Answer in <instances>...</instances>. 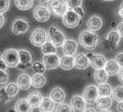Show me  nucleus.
I'll return each mask as SVG.
<instances>
[{"label":"nucleus","instance_id":"nucleus-30","mask_svg":"<svg viewBox=\"0 0 123 112\" xmlns=\"http://www.w3.org/2000/svg\"><path fill=\"white\" fill-rule=\"evenodd\" d=\"M97 90H98V94L99 96L101 97H108L110 96V94L112 93V87L109 84L107 83H103L99 85L97 87Z\"/></svg>","mask_w":123,"mask_h":112},{"label":"nucleus","instance_id":"nucleus-36","mask_svg":"<svg viewBox=\"0 0 123 112\" xmlns=\"http://www.w3.org/2000/svg\"><path fill=\"white\" fill-rule=\"evenodd\" d=\"M10 7V0H0V14H4Z\"/></svg>","mask_w":123,"mask_h":112},{"label":"nucleus","instance_id":"nucleus-11","mask_svg":"<svg viewBox=\"0 0 123 112\" xmlns=\"http://www.w3.org/2000/svg\"><path fill=\"white\" fill-rule=\"evenodd\" d=\"M98 97V90H97V87L96 85H90L84 88L83 92V98L86 102L90 103V104L95 103Z\"/></svg>","mask_w":123,"mask_h":112},{"label":"nucleus","instance_id":"nucleus-48","mask_svg":"<svg viewBox=\"0 0 123 112\" xmlns=\"http://www.w3.org/2000/svg\"><path fill=\"white\" fill-rule=\"evenodd\" d=\"M99 112H112L111 111H109V110H101Z\"/></svg>","mask_w":123,"mask_h":112},{"label":"nucleus","instance_id":"nucleus-24","mask_svg":"<svg viewBox=\"0 0 123 112\" xmlns=\"http://www.w3.org/2000/svg\"><path fill=\"white\" fill-rule=\"evenodd\" d=\"M104 70L106 72L108 76H114L118 74V71L120 70V67L116 63V62L113 59H110L107 61L106 64L104 67Z\"/></svg>","mask_w":123,"mask_h":112},{"label":"nucleus","instance_id":"nucleus-33","mask_svg":"<svg viewBox=\"0 0 123 112\" xmlns=\"http://www.w3.org/2000/svg\"><path fill=\"white\" fill-rule=\"evenodd\" d=\"M103 48H104L105 52L108 55L112 56V55H113L114 53L116 52L117 48H118V46L110 44V43H109L106 40H105L104 41Z\"/></svg>","mask_w":123,"mask_h":112},{"label":"nucleus","instance_id":"nucleus-43","mask_svg":"<svg viewBox=\"0 0 123 112\" xmlns=\"http://www.w3.org/2000/svg\"><path fill=\"white\" fill-rule=\"evenodd\" d=\"M5 21H5V17H4L3 15L0 14V29L3 27L4 24H5Z\"/></svg>","mask_w":123,"mask_h":112},{"label":"nucleus","instance_id":"nucleus-50","mask_svg":"<svg viewBox=\"0 0 123 112\" xmlns=\"http://www.w3.org/2000/svg\"><path fill=\"white\" fill-rule=\"evenodd\" d=\"M101 1H103V2H112V1H114V0H101Z\"/></svg>","mask_w":123,"mask_h":112},{"label":"nucleus","instance_id":"nucleus-15","mask_svg":"<svg viewBox=\"0 0 123 112\" xmlns=\"http://www.w3.org/2000/svg\"><path fill=\"white\" fill-rule=\"evenodd\" d=\"M103 20L98 15H92L88 19L86 26L89 29V31L95 32L99 31V30L103 27Z\"/></svg>","mask_w":123,"mask_h":112},{"label":"nucleus","instance_id":"nucleus-10","mask_svg":"<svg viewBox=\"0 0 123 112\" xmlns=\"http://www.w3.org/2000/svg\"><path fill=\"white\" fill-rule=\"evenodd\" d=\"M18 57H19V64L18 68L26 69L31 66L32 63V56L30 51L25 49H21L18 50Z\"/></svg>","mask_w":123,"mask_h":112},{"label":"nucleus","instance_id":"nucleus-2","mask_svg":"<svg viewBox=\"0 0 123 112\" xmlns=\"http://www.w3.org/2000/svg\"><path fill=\"white\" fill-rule=\"evenodd\" d=\"M1 59L6 64L7 67L16 68L19 64V57L18 50L10 48L5 50L1 56Z\"/></svg>","mask_w":123,"mask_h":112},{"label":"nucleus","instance_id":"nucleus-7","mask_svg":"<svg viewBox=\"0 0 123 112\" xmlns=\"http://www.w3.org/2000/svg\"><path fill=\"white\" fill-rule=\"evenodd\" d=\"M33 16L37 21L44 23L48 21L50 17V12L44 6H37L33 11Z\"/></svg>","mask_w":123,"mask_h":112},{"label":"nucleus","instance_id":"nucleus-23","mask_svg":"<svg viewBox=\"0 0 123 112\" xmlns=\"http://www.w3.org/2000/svg\"><path fill=\"white\" fill-rule=\"evenodd\" d=\"M31 86L36 88H41L46 84V78L43 74H37L35 73L31 77Z\"/></svg>","mask_w":123,"mask_h":112},{"label":"nucleus","instance_id":"nucleus-42","mask_svg":"<svg viewBox=\"0 0 123 112\" xmlns=\"http://www.w3.org/2000/svg\"><path fill=\"white\" fill-rule=\"evenodd\" d=\"M118 79L119 80L120 83L123 84V68L120 69L119 71L118 72Z\"/></svg>","mask_w":123,"mask_h":112},{"label":"nucleus","instance_id":"nucleus-29","mask_svg":"<svg viewBox=\"0 0 123 112\" xmlns=\"http://www.w3.org/2000/svg\"><path fill=\"white\" fill-rule=\"evenodd\" d=\"M105 40H106L109 43H110V44L118 46L120 42L121 37L117 31H116V30H112V31H109L108 33Z\"/></svg>","mask_w":123,"mask_h":112},{"label":"nucleus","instance_id":"nucleus-22","mask_svg":"<svg viewBox=\"0 0 123 112\" xmlns=\"http://www.w3.org/2000/svg\"><path fill=\"white\" fill-rule=\"evenodd\" d=\"M15 112H32L33 108L27 99H20L15 105Z\"/></svg>","mask_w":123,"mask_h":112},{"label":"nucleus","instance_id":"nucleus-27","mask_svg":"<svg viewBox=\"0 0 123 112\" xmlns=\"http://www.w3.org/2000/svg\"><path fill=\"white\" fill-rule=\"evenodd\" d=\"M15 6L21 11L29 10L33 6V0H15Z\"/></svg>","mask_w":123,"mask_h":112},{"label":"nucleus","instance_id":"nucleus-46","mask_svg":"<svg viewBox=\"0 0 123 112\" xmlns=\"http://www.w3.org/2000/svg\"><path fill=\"white\" fill-rule=\"evenodd\" d=\"M6 64L4 63V62L2 61V59H0V69L1 70H6Z\"/></svg>","mask_w":123,"mask_h":112},{"label":"nucleus","instance_id":"nucleus-47","mask_svg":"<svg viewBox=\"0 0 123 112\" xmlns=\"http://www.w3.org/2000/svg\"><path fill=\"white\" fill-rule=\"evenodd\" d=\"M83 112H96V111L94 107H89V108L85 109Z\"/></svg>","mask_w":123,"mask_h":112},{"label":"nucleus","instance_id":"nucleus-45","mask_svg":"<svg viewBox=\"0 0 123 112\" xmlns=\"http://www.w3.org/2000/svg\"><path fill=\"white\" fill-rule=\"evenodd\" d=\"M118 13L119 15V16L121 17L122 18H123V2L119 6V9L118 11Z\"/></svg>","mask_w":123,"mask_h":112},{"label":"nucleus","instance_id":"nucleus-12","mask_svg":"<svg viewBox=\"0 0 123 112\" xmlns=\"http://www.w3.org/2000/svg\"><path fill=\"white\" fill-rule=\"evenodd\" d=\"M70 107L73 112H83L86 107V102L80 95H74L70 100Z\"/></svg>","mask_w":123,"mask_h":112},{"label":"nucleus","instance_id":"nucleus-28","mask_svg":"<svg viewBox=\"0 0 123 112\" xmlns=\"http://www.w3.org/2000/svg\"><path fill=\"white\" fill-rule=\"evenodd\" d=\"M5 88H6V92L8 94V96L11 99L15 98L19 92V87L18 86V85L15 83H11L7 84L5 86Z\"/></svg>","mask_w":123,"mask_h":112},{"label":"nucleus","instance_id":"nucleus-37","mask_svg":"<svg viewBox=\"0 0 123 112\" xmlns=\"http://www.w3.org/2000/svg\"><path fill=\"white\" fill-rule=\"evenodd\" d=\"M11 100V98L8 96V94L6 92L5 86H2L0 88V101H2V103H6L8 101H9Z\"/></svg>","mask_w":123,"mask_h":112},{"label":"nucleus","instance_id":"nucleus-31","mask_svg":"<svg viewBox=\"0 0 123 112\" xmlns=\"http://www.w3.org/2000/svg\"><path fill=\"white\" fill-rule=\"evenodd\" d=\"M41 51L44 55L46 54H52V53H56L57 51V47H55L51 42L47 41L45 44H44L41 47Z\"/></svg>","mask_w":123,"mask_h":112},{"label":"nucleus","instance_id":"nucleus-8","mask_svg":"<svg viewBox=\"0 0 123 112\" xmlns=\"http://www.w3.org/2000/svg\"><path fill=\"white\" fill-rule=\"evenodd\" d=\"M61 57L57 53L46 54L43 57V64L46 70H52L56 69L60 65Z\"/></svg>","mask_w":123,"mask_h":112},{"label":"nucleus","instance_id":"nucleus-20","mask_svg":"<svg viewBox=\"0 0 123 112\" xmlns=\"http://www.w3.org/2000/svg\"><path fill=\"white\" fill-rule=\"evenodd\" d=\"M96 106L101 110H108L112 105V99L109 96L101 97L99 96L95 101Z\"/></svg>","mask_w":123,"mask_h":112},{"label":"nucleus","instance_id":"nucleus-49","mask_svg":"<svg viewBox=\"0 0 123 112\" xmlns=\"http://www.w3.org/2000/svg\"><path fill=\"white\" fill-rule=\"evenodd\" d=\"M8 112H15V109H9L8 111Z\"/></svg>","mask_w":123,"mask_h":112},{"label":"nucleus","instance_id":"nucleus-17","mask_svg":"<svg viewBox=\"0 0 123 112\" xmlns=\"http://www.w3.org/2000/svg\"><path fill=\"white\" fill-rule=\"evenodd\" d=\"M50 98L57 104H61L66 98V94L61 87H55L50 93Z\"/></svg>","mask_w":123,"mask_h":112},{"label":"nucleus","instance_id":"nucleus-5","mask_svg":"<svg viewBox=\"0 0 123 112\" xmlns=\"http://www.w3.org/2000/svg\"><path fill=\"white\" fill-rule=\"evenodd\" d=\"M47 33H48V37L50 39V42H51L56 47H62L63 45L66 41V37L61 30H59L56 27L52 26L48 29V31Z\"/></svg>","mask_w":123,"mask_h":112},{"label":"nucleus","instance_id":"nucleus-40","mask_svg":"<svg viewBox=\"0 0 123 112\" xmlns=\"http://www.w3.org/2000/svg\"><path fill=\"white\" fill-rule=\"evenodd\" d=\"M115 61L116 62V63L121 69L123 68V53H118L116 56Z\"/></svg>","mask_w":123,"mask_h":112},{"label":"nucleus","instance_id":"nucleus-4","mask_svg":"<svg viewBox=\"0 0 123 112\" xmlns=\"http://www.w3.org/2000/svg\"><path fill=\"white\" fill-rule=\"evenodd\" d=\"M47 5L48 9L57 17H63L68 10L64 0H48Z\"/></svg>","mask_w":123,"mask_h":112},{"label":"nucleus","instance_id":"nucleus-25","mask_svg":"<svg viewBox=\"0 0 123 112\" xmlns=\"http://www.w3.org/2000/svg\"><path fill=\"white\" fill-rule=\"evenodd\" d=\"M38 107L41 112H53L55 108V103L50 98H44L42 99Z\"/></svg>","mask_w":123,"mask_h":112},{"label":"nucleus","instance_id":"nucleus-14","mask_svg":"<svg viewBox=\"0 0 123 112\" xmlns=\"http://www.w3.org/2000/svg\"><path fill=\"white\" fill-rule=\"evenodd\" d=\"M78 49V44L73 39H67L63 45V51L64 55L74 57Z\"/></svg>","mask_w":123,"mask_h":112},{"label":"nucleus","instance_id":"nucleus-41","mask_svg":"<svg viewBox=\"0 0 123 112\" xmlns=\"http://www.w3.org/2000/svg\"><path fill=\"white\" fill-rule=\"evenodd\" d=\"M116 31H118V33L119 34V35L121 37H123V21L118 25L117 26V30Z\"/></svg>","mask_w":123,"mask_h":112},{"label":"nucleus","instance_id":"nucleus-21","mask_svg":"<svg viewBox=\"0 0 123 112\" xmlns=\"http://www.w3.org/2000/svg\"><path fill=\"white\" fill-rule=\"evenodd\" d=\"M16 84L18 85L19 88L22 90H28L31 86L30 76L26 74V73L21 74L17 79Z\"/></svg>","mask_w":123,"mask_h":112},{"label":"nucleus","instance_id":"nucleus-34","mask_svg":"<svg viewBox=\"0 0 123 112\" xmlns=\"http://www.w3.org/2000/svg\"><path fill=\"white\" fill-rule=\"evenodd\" d=\"M65 2L68 9L74 10L75 8H80L82 6L83 0H66Z\"/></svg>","mask_w":123,"mask_h":112},{"label":"nucleus","instance_id":"nucleus-16","mask_svg":"<svg viewBox=\"0 0 123 112\" xmlns=\"http://www.w3.org/2000/svg\"><path fill=\"white\" fill-rule=\"evenodd\" d=\"M106 63V58L101 54H93L90 59V65L96 70L104 69Z\"/></svg>","mask_w":123,"mask_h":112},{"label":"nucleus","instance_id":"nucleus-3","mask_svg":"<svg viewBox=\"0 0 123 112\" xmlns=\"http://www.w3.org/2000/svg\"><path fill=\"white\" fill-rule=\"evenodd\" d=\"M81 21V15L74 10L68 9L62 17L63 24L67 28H74L77 27Z\"/></svg>","mask_w":123,"mask_h":112},{"label":"nucleus","instance_id":"nucleus-44","mask_svg":"<svg viewBox=\"0 0 123 112\" xmlns=\"http://www.w3.org/2000/svg\"><path fill=\"white\" fill-rule=\"evenodd\" d=\"M117 111L118 112H123V101L118 102L117 105Z\"/></svg>","mask_w":123,"mask_h":112},{"label":"nucleus","instance_id":"nucleus-51","mask_svg":"<svg viewBox=\"0 0 123 112\" xmlns=\"http://www.w3.org/2000/svg\"><path fill=\"white\" fill-rule=\"evenodd\" d=\"M37 1H39V2H45V1H48V0H37Z\"/></svg>","mask_w":123,"mask_h":112},{"label":"nucleus","instance_id":"nucleus-1","mask_svg":"<svg viewBox=\"0 0 123 112\" xmlns=\"http://www.w3.org/2000/svg\"><path fill=\"white\" fill-rule=\"evenodd\" d=\"M79 44L81 45L85 50L92 51L96 48L99 42V36L97 34L85 30L80 34L78 37Z\"/></svg>","mask_w":123,"mask_h":112},{"label":"nucleus","instance_id":"nucleus-39","mask_svg":"<svg viewBox=\"0 0 123 112\" xmlns=\"http://www.w3.org/2000/svg\"><path fill=\"white\" fill-rule=\"evenodd\" d=\"M8 81V72L0 69V85H4L6 84Z\"/></svg>","mask_w":123,"mask_h":112},{"label":"nucleus","instance_id":"nucleus-38","mask_svg":"<svg viewBox=\"0 0 123 112\" xmlns=\"http://www.w3.org/2000/svg\"><path fill=\"white\" fill-rule=\"evenodd\" d=\"M55 112H72V110L69 105L61 103V104L58 105Z\"/></svg>","mask_w":123,"mask_h":112},{"label":"nucleus","instance_id":"nucleus-9","mask_svg":"<svg viewBox=\"0 0 123 112\" xmlns=\"http://www.w3.org/2000/svg\"><path fill=\"white\" fill-rule=\"evenodd\" d=\"M29 29V24L28 21L24 18H17L14 21L12 24V31L15 35L18 34H24L26 33Z\"/></svg>","mask_w":123,"mask_h":112},{"label":"nucleus","instance_id":"nucleus-32","mask_svg":"<svg viewBox=\"0 0 123 112\" xmlns=\"http://www.w3.org/2000/svg\"><path fill=\"white\" fill-rule=\"evenodd\" d=\"M112 97L114 100L118 102L123 101V86H117L113 90H112Z\"/></svg>","mask_w":123,"mask_h":112},{"label":"nucleus","instance_id":"nucleus-6","mask_svg":"<svg viewBox=\"0 0 123 112\" xmlns=\"http://www.w3.org/2000/svg\"><path fill=\"white\" fill-rule=\"evenodd\" d=\"M48 33L43 28H36L30 36V42L35 47H41L48 41Z\"/></svg>","mask_w":123,"mask_h":112},{"label":"nucleus","instance_id":"nucleus-13","mask_svg":"<svg viewBox=\"0 0 123 112\" xmlns=\"http://www.w3.org/2000/svg\"><path fill=\"white\" fill-rule=\"evenodd\" d=\"M90 65V60L86 54L79 53L74 57V67L79 70H84Z\"/></svg>","mask_w":123,"mask_h":112},{"label":"nucleus","instance_id":"nucleus-19","mask_svg":"<svg viewBox=\"0 0 123 112\" xmlns=\"http://www.w3.org/2000/svg\"><path fill=\"white\" fill-rule=\"evenodd\" d=\"M63 70H71L74 68V57L72 56L64 55L60 59V65Z\"/></svg>","mask_w":123,"mask_h":112},{"label":"nucleus","instance_id":"nucleus-52","mask_svg":"<svg viewBox=\"0 0 123 112\" xmlns=\"http://www.w3.org/2000/svg\"><path fill=\"white\" fill-rule=\"evenodd\" d=\"M0 59H1V57H0Z\"/></svg>","mask_w":123,"mask_h":112},{"label":"nucleus","instance_id":"nucleus-18","mask_svg":"<svg viewBox=\"0 0 123 112\" xmlns=\"http://www.w3.org/2000/svg\"><path fill=\"white\" fill-rule=\"evenodd\" d=\"M43 98H44L42 96V94L40 92L34 91L28 94V96L27 98V101L31 105L32 108H37V107H39Z\"/></svg>","mask_w":123,"mask_h":112},{"label":"nucleus","instance_id":"nucleus-35","mask_svg":"<svg viewBox=\"0 0 123 112\" xmlns=\"http://www.w3.org/2000/svg\"><path fill=\"white\" fill-rule=\"evenodd\" d=\"M31 67L33 69V70L36 73H37V74H43L46 70L43 63H41L40 61H35V63H33L31 64Z\"/></svg>","mask_w":123,"mask_h":112},{"label":"nucleus","instance_id":"nucleus-26","mask_svg":"<svg viewBox=\"0 0 123 112\" xmlns=\"http://www.w3.org/2000/svg\"><path fill=\"white\" fill-rule=\"evenodd\" d=\"M94 80L96 83H98L99 85L105 83L107 82L109 79V76L105 72L104 69H101V70H96L94 72Z\"/></svg>","mask_w":123,"mask_h":112}]
</instances>
